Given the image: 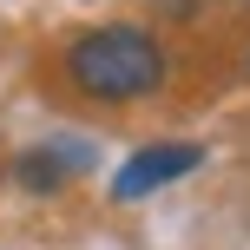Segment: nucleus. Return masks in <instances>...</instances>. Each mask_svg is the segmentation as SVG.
I'll use <instances>...</instances> for the list:
<instances>
[{
  "instance_id": "nucleus-1",
  "label": "nucleus",
  "mask_w": 250,
  "mask_h": 250,
  "mask_svg": "<svg viewBox=\"0 0 250 250\" xmlns=\"http://www.w3.org/2000/svg\"><path fill=\"white\" fill-rule=\"evenodd\" d=\"M66 79L86 99H105V105L151 99L165 86V46L145 26H92L66 46Z\"/></svg>"
},
{
  "instance_id": "nucleus-2",
  "label": "nucleus",
  "mask_w": 250,
  "mask_h": 250,
  "mask_svg": "<svg viewBox=\"0 0 250 250\" xmlns=\"http://www.w3.org/2000/svg\"><path fill=\"white\" fill-rule=\"evenodd\" d=\"M198 165H204V145H191V138H178V145H145V151H132V158L112 171V198L138 204V198H151V191L191 178Z\"/></svg>"
},
{
  "instance_id": "nucleus-3",
  "label": "nucleus",
  "mask_w": 250,
  "mask_h": 250,
  "mask_svg": "<svg viewBox=\"0 0 250 250\" xmlns=\"http://www.w3.org/2000/svg\"><path fill=\"white\" fill-rule=\"evenodd\" d=\"M92 165V145H73V138H60V145H40V151H20V165H13V178H20L26 191H60L73 171H86Z\"/></svg>"
}]
</instances>
